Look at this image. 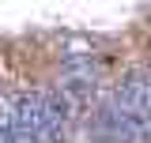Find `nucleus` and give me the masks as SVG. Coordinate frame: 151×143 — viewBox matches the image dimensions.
Listing matches in <instances>:
<instances>
[{
  "label": "nucleus",
  "mask_w": 151,
  "mask_h": 143,
  "mask_svg": "<svg viewBox=\"0 0 151 143\" xmlns=\"http://www.w3.org/2000/svg\"><path fill=\"white\" fill-rule=\"evenodd\" d=\"M12 128H15L19 143H49V102L45 94H23L12 113Z\"/></svg>",
  "instance_id": "nucleus-1"
},
{
  "label": "nucleus",
  "mask_w": 151,
  "mask_h": 143,
  "mask_svg": "<svg viewBox=\"0 0 151 143\" xmlns=\"http://www.w3.org/2000/svg\"><path fill=\"white\" fill-rule=\"evenodd\" d=\"M0 143H19V139H15V128H12V121L0 128Z\"/></svg>",
  "instance_id": "nucleus-2"
}]
</instances>
